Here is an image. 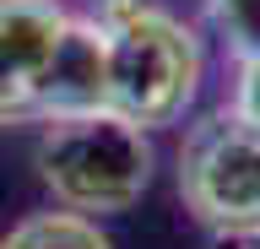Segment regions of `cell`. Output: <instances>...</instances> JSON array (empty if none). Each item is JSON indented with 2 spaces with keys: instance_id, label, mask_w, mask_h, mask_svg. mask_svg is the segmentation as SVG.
Returning <instances> with one entry per match:
<instances>
[{
  "instance_id": "7",
  "label": "cell",
  "mask_w": 260,
  "mask_h": 249,
  "mask_svg": "<svg viewBox=\"0 0 260 249\" xmlns=\"http://www.w3.org/2000/svg\"><path fill=\"white\" fill-rule=\"evenodd\" d=\"M222 109L239 119V125H249V130L260 135V49L233 54V92H228Z\"/></svg>"
},
{
  "instance_id": "2",
  "label": "cell",
  "mask_w": 260,
  "mask_h": 249,
  "mask_svg": "<svg viewBox=\"0 0 260 249\" xmlns=\"http://www.w3.org/2000/svg\"><path fill=\"white\" fill-rule=\"evenodd\" d=\"M32 163L60 211L114 217L146 195L152 141L141 125L98 109V114H76V119H49L38 130Z\"/></svg>"
},
{
  "instance_id": "5",
  "label": "cell",
  "mask_w": 260,
  "mask_h": 249,
  "mask_svg": "<svg viewBox=\"0 0 260 249\" xmlns=\"http://www.w3.org/2000/svg\"><path fill=\"white\" fill-rule=\"evenodd\" d=\"M109 109V49H103V27L71 11L65 22V38L54 49V65H49L44 82V109H38V125L49 119H76V114H98Z\"/></svg>"
},
{
  "instance_id": "6",
  "label": "cell",
  "mask_w": 260,
  "mask_h": 249,
  "mask_svg": "<svg viewBox=\"0 0 260 249\" xmlns=\"http://www.w3.org/2000/svg\"><path fill=\"white\" fill-rule=\"evenodd\" d=\"M0 249H114V244H109V233L98 228V217L49 206V211L22 217V222L0 238Z\"/></svg>"
},
{
  "instance_id": "8",
  "label": "cell",
  "mask_w": 260,
  "mask_h": 249,
  "mask_svg": "<svg viewBox=\"0 0 260 249\" xmlns=\"http://www.w3.org/2000/svg\"><path fill=\"white\" fill-rule=\"evenodd\" d=\"M211 249H260V233H217Z\"/></svg>"
},
{
  "instance_id": "3",
  "label": "cell",
  "mask_w": 260,
  "mask_h": 249,
  "mask_svg": "<svg viewBox=\"0 0 260 249\" xmlns=\"http://www.w3.org/2000/svg\"><path fill=\"white\" fill-rule=\"evenodd\" d=\"M184 211L217 233H260V135L217 109L179 147Z\"/></svg>"
},
{
  "instance_id": "4",
  "label": "cell",
  "mask_w": 260,
  "mask_h": 249,
  "mask_svg": "<svg viewBox=\"0 0 260 249\" xmlns=\"http://www.w3.org/2000/svg\"><path fill=\"white\" fill-rule=\"evenodd\" d=\"M65 22L60 0H0V125H38Z\"/></svg>"
},
{
  "instance_id": "1",
  "label": "cell",
  "mask_w": 260,
  "mask_h": 249,
  "mask_svg": "<svg viewBox=\"0 0 260 249\" xmlns=\"http://www.w3.org/2000/svg\"><path fill=\"white\" fill-rule=\"evenodd\" d=\"M92 22L109 49V114L162 130L179 125L206 76V44L168 0H98Z\"/></svg>"
}]
</instances>
